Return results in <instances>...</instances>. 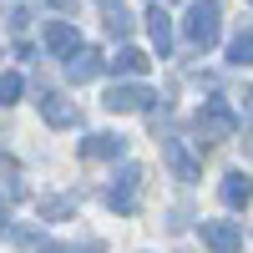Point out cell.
Here are the masks:
<instances>
[{"label":"cell","mask_w":253,"mask_h":253,"mask_svg":"<svg viewBox=\"0 0 253 253\" xmlns=\"http://www.w3.org/2000/svg\"><path fill=\"white\" fill-rule=\"evenodd\" d=\"M218 31H223V10H218V0H193L187 5V20H182V36H187V46H218Z\"/></svg>","instance_id":"cell-1"},{"label":"cell","mask_w":253,"mask_h":253,"mask_svg":"<svg viewBox=\"0 0 253 253\" xmlns=\"http://www.w3.org/2000/svg\"><path fill=\"white\" fill-rule=\"evenodd\" d=\"M238 132V112L228 107V101H203V112H198V137L208 142V147H218L223 137H233Z\"/></svg>","instance_id":"cell-2"},{"label":"cell","mask_w":253,"mask_h":253,"mask_svg":"<svg viewBox=\"0 0 253 253\" xmlns=\"http://www.w3.org/2000/svg\"><path fill=\"white\" fill-rule=\"evenodd\" d=\"M203 243L213 253H238L243 248V223H228V218H203Z\"/></svg>","instance_id":"cell-3"},{"label":"cell","mask_w":253,"mask_h":253,"mask_svg":"<svg viewBox=\"0 0 253 253\" xmlns=\"http://www.w3.org/2000/svg\"><path fill=\"white\" fill-rule=\"evenodd\" d=\"M137 193H142V167H122L117 182H112V193H107L112 213H137Z\"/></svg>","instance_id":"cell-4"},{"label":"cell","mask_w":253,"mask_h":253,"mask_svg":"<svg viewBox=\"0 0 253 253\" xmlns=\"http://www.w3.org/2000/svg\"><path fill=\"white\" fill-rule=\"evenodd\" d=\"M101 101H107V112H117V117H122V112H147L157 96L147 91V86H112Z\"/></svg>","instance_id":"cell-5"},{"label":"cell","mask_w":253,"mask_h":253,"mask_svg":"<svg viewBox=\"0 0 253 253\" xmlns=\"http://www.w3.org/2000/svg\"><path fill=\"white\" fill-rule=\"evenodd\" d=\"M41 117H46V126H56V132H66V126L81 122V112L71 107L66 96H56V91H51V96H41Z\"/></svg>","instance_id":"cell-6"},{"label":"cell","mask_w":253,"mask_h":253,"mask_svg":"<svg viewBox=\"0 0 253 253\" xmlns=\"http://www.w3.org/2000/svg\"><path fill=\"white\" fill-rule=\"evenodd\" d=\"M46 51H51V56L81 51V31L71 26V20H51V26H46Z\"/></svg>","instance_id":"cell-7"},{"label":"cell","mask_w":253,"mask_h":253,"mask_svg":"<svg viewBox=\"0 0 253 253\" xmlns=\"http://www.w3.org/2000/svg\"><path fill=\"white\" fill-rule=\"evenodd\" d=\"M162 157H167V167L177 172V182H198V172H203V167L187 157V147H182V142H162Z\"/></svg>","instance_id":"cell-8"},{"label":"cell","mask_w":253,"mask_h":253,"mask_svg":"<svg viewBox=\"0 0 253 253\" xmlns=\"http://www.w3.org/2000/svg\"><path fill=\"white\" fill-rule=\"evenodd\" d=\"M96 71H101V51L81 46V51H71V56H66V76H71V81H91Z\"/></svg>","instance_id":"cell-9"},{"label":"cell","mask_w":253,"mask_h":253,"mask_svg":"<svg viewBox=\"0 0 253 253\" xmlns=\"http://www.w3.org/2000/svg\"><path fill=\"white\" fill-rule=\"evenodd\" d=\"M223 203L228 208H248L253 203V177L248 172H228L223 177Z\"/></svg>","instance_id":"cell-10"},{"label":"cell","mask_w":253,"mask_h":253,"mask_svg":"<svg viewBox=\"0 0 253 253\" xmlns=\"http://www.w3.org/2000/svg\"><path fill=\"white\" fill-rule=\"evenodd\" d=\"M147 31H152V46L167 56V51H172V15H167L162 5H152V10H147Z\"/></svg>","instance_id":"cell-11"},{"label":"cell","mask_w":253,"mask_h":253,"mask_svg":"<svg viewBox=\"0 0 253 253\" xmlns=\"http://www.w3.org/2000/svg\"><path fill=\"white\" fill-rule=\"evenodd\" d=\"M122 152H126V142L112 137V132H91L81 142V157H122Z\"/></svg>","instance_id":"cell-12"},{"label":"cell","mask_w":253,"mask_h":253,"mask_svg":"<svg viewBox=\"0 0 253 253\" xmlns=\"http://www.w3.org/2000/svg\"><path fill=\"white\" fill-rule=\"evenodd\" d=\"M107 66H112L117 76H147V66H152V61H147V51H137V46H122L117 61H107Z\"/></svg>","instance_id":"cell-13"},{"label":"cell","mask_w":253,"mask_h":253,"mask_svg":"<svg viewBox=\"0 0 253 253\" xmlns=\"http://www.w3.org/2000/svg\"><path fill=\"white\" fill-rule=\"evenodd\" d=\"M101 5H107V36L126 41V36H132V15H126V5H117V0H101Z\"/></svg>","instance_id":"cell-14"},{"label":"cell","mask_w":253,"mask_h":253,"mask_svg":"<svg viewBox=\"0 0 253 253\" xmlns=\"http://www.w3.org/2000/svg\"><path fill=\"white\" fill-rule=\"evenodd\" d=\"M228 61H233V66H253V31L238 36L233 46H228Z\"/></svg>","instance_id":"cell-15"},{"label":"cell","mask_w":253,"mask_h":253,"mask_svg":"<svg viewBox=\"0 0 253 253\" xmlns=\"http://www.w3.org/2000/svg\"><path fill=\"white\" fill-rule=\"evenodd\" d=\"M71 198H51V203H41V218H71Z\"/></svg>","instance_id":"cell-16"},{"label":"cell","mask_w":253,"mask_h":253,"mask_svg":"<svg viewBox=\"0 0 253 253\" xmlns=\"http://www.w3.org/2000/svg\"><path fill=\"white\" fill-rule=\"evenodd\" d=\"M15 96H20V76H15V71H5V76H0V107H10Z\"/></svg>","instance_id":"cell-17"},{"label":"cell","mask_w":253,"mask_h":253,"mask_svg":"<svg viewBox=\"0 0 253 253\" xmlns=\"http://www.w3.org/2000/svg\"><path fill=\"white\" fill-rule=\"evenodd\" d=\"M41 253H81V248H71V243H41Z\"/></svg>","instance_id":"cell-18"},{"label":"cell","mask_w":253,"mask_h":253,"mask_svg":"<svg viewBox=\"0 0 253 253\" xmlns=\"http://www.w3.org/2000/svg\"><path fill=\"white\" fill-rule=\"evenodd\" d=\"M0 228H5V203H0Z\"/></svg>","instance_id":"cell-19"}]
</instances>
